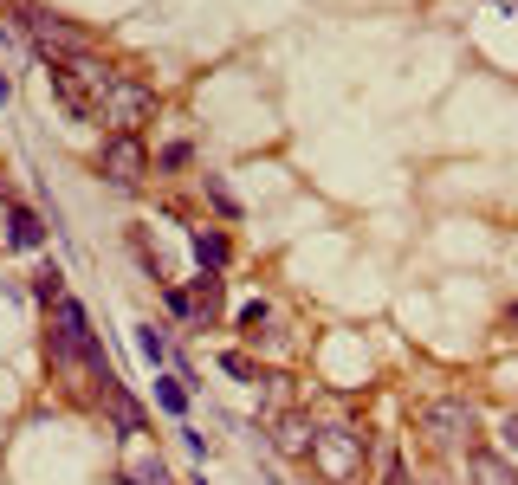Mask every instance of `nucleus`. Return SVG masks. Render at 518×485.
<instances>
[{"instance_id": "nucleus-22", "label": "nucleus", "mask_w": 518, "mask_h": 485, "mask_svg": "<svg viewBox=\"0 0 518 485\" xmlns=\"http://www.w3.org/2000/svg\"><path fill=\"white\" fill-rule=\"evenodd\" d=\"M499 440H506V460H518V414H506V434Z\"/></svg>"}, {"instance_id": "nucleus-23", "label": "nucleus", "mask_w": 518, "mask_h": 485, "mask_svg": "<svg viewBox=\"0 0 518 485\" xmlns=\"http://www.w3.org/2000/svg\"><path fill=\"white\" fill-rule=\"evenodd\" d=\"M383 485H415V473H402V466H389V479Z\"/></svg>"}, {"instance_id": "nucleus-8", "label": "nucleus", "mask_w": 518, "mask_h": 485, "mask_svg": "<svg viewBox=\"0 0 518 485\" xmlns=\"http://www.w3.org/2000/svg\"><path fill=\"white\" fill-rule=\"evenodd\" d=\"M7 246L13 253H39V246H46V214L26 207L20 194H7Z\"/></svg>"}, {"instance_id": "nucleus-25", "label": "nucleus", "mask_w": 518, "mask_h": 485, "mask_svg": "<svg viewBox=\"0 0 518 485\" xmlns=\"http://www.w3.org/2000/svg\"><path fill=\"white\" fill-rule=\"evenodd\" d=\"M7 97H13V78H7V72H0V104H7Z\"/></svg>"}, {"instance_id": "nucleus-4", "label": "nucleus", "mask_w": 518, "mask_h": 485, "mask_svg": "<svg viewBox=\"0 0 518 485\" xmlns=\"http://www.w3.org/2000/svg\"><path fill=\"white\" fill-rule=\"evenodd\" d=\"M363 453H370V434H357V427H318L311 466H318L331 485H350V479L363 473Z\"/></svg>"}, {"instance_id": "nucleus-16", "label": "nucleus", "mask_w": 518, "mask_h": 485, "mask_svg": "<svg viewBox=\"0 0 518 485\" xmlns=\"http://www.w3.org/2000/svg\"><path fill=\"white\" fill-rule=\"evenodd\" d=\"M124 485H169V473H162V460H130Z\"/></svg>"}, {"instance_id": "nucleus-19", "label": "nucleus", "mask_w": 518, "mask_h": 485, "mask_svg": "<svg viewBox=\"0 0 518 485\" xmlns=\"http://www.w3.org/2000/svg\"><path fill=\"white\" fill-rule=\"evenodd\" d=\"M59 279H65V272H59V266H46V272H39V279H33V298H39V304H52V298H59V291H65Z\"/></svg>"}, {"instance_id": "nucleus-20", "label": "nucleus", "mask_w": 518, "mask_h": 485, "mask_svg": "<svg viewBox=\"0 0 518 485\" xmlns=\"http://www.w3.org/2000/svg\"><path fill=\"white\" fill-rule=\"evenodd\" d=\"M162 298H169V311L182 317L188 330H195V304H188V291H182V285H162Z\"/></svg>"}, {"instance_id": "nucleus-14", "label": "nucleus", "mask_w": 518, "mask_h": 485, "mask_svg": "<svg viewBox=\"0 0 518 485\" xmlns=\"http://www.w3.org/2000/svg\"><path fill=\"white\" fill-rule=\"evenodd\" d=\"M156 408H162V414H175V421H182V414H188V388L175 382V376H156Z\"/></svg>"}, {"instance_id": "nucleus-1", "label": "nucleus", "mask_w": 518, "mask_h": 485, "mask_svg": "<svg viewBox=\"0 0 518 485\" xmlns=\"http://www.w3.org/2000/svg\"><path fill=\"white\" fill-rule=\"evenodd\" d=\"M52 311V324H46V363L59 369V376H91V382H117V369L104 363V343H98V330H91V317H85V304L72 298V291H59V298L46 304Z\"/></svg>"}, {"instance_id": "nucleus-11", "label": "nucleus", "mask_w": 518, "mask_h": 485, "mask_svg": "<svg viewBox=\"0 0 518 485\" xmlns=\"http://www.w3.org/2000/svg\"><path fill=\"white\" fill-rule=\"evenodd\" d=\"M467 485H518V473L499 453H467Z\"/></svg>"}, {"instance_id": "nucleus-9", "label": "nucleus", "mask_w": 518, "mask_h": 485, "mask_svg": "<svg viewBox=\"0 0 518 485\" xmlns=\"http://www.w3.org/2000/svg\"><path fill=\"white\" fill-rule=\"evenodd\" d=\"M272 447H279L285 460H305V466H311V447H318V421H311V414H279V421H272Z\"/></svg>"}, {"instance_id": "nucleus-18", "label": "nucleus", "mask_w": 518, "mask_h": 485, "mask_svg": "<svg viewBox=\"0 0 518 485\" xmlns=\"http://www.w3.org/2000/svg\"><path fill=\"white\" fill-rule=\"evenodd\" d=\"M208 201H214V207H221V214H227V220H234V214H240V201H234V188H227V182H221V175H208Z\"/></svg>"}, {"instance_id": "nucleus-17", "label": "nucleus", "mask_w": 518, "mask_h": 485, "mask_svg": "<svg viewBox=\"0 0 518 485\" xmlns=\"http://www.w3.org/2000/svg\"><path fill=\"white\" fill-rule=\"evenodd\" d=\"M221 369H227L234 382H259V369H253V356H247V350H227V356H221Z\"/></svg>"}, {"instance_id": "nucleus-2", "label": "nucleus", "mask_w": 518, "mask_h": 485, "mask_svg": "<svg viewBox=\"0 0 518 485\" xmlns=\"http://www.w3.org/2000/svg\"><path fill=\"white\" fill-rule=\"evenodd\" d=\"M46 85H52V97H59L65 117H78V123H104V97H111L117 72L98 59V52H91V59H72V65H46Z\"/></svg>"}, {"instance_id": "nucleus-13", "label": "nucleus", "mask_w": 518, "mask_h": 485, "mask_svg": "<svg viewBox=\"0 0 518 485\" xmlns=\"http://www.w3.org/2000/svg\"><path fill=\"white\" fill-rule=\"evenodd\" d=\"M136 350H143V363H175V350H169V337H162L156 324H136Z\"/></svg>"}, {"instance_id": "nucleus-26", "label": "nucleus", "mask_w": 518, "mask_h": 485, "mask_svg": "<svg viewBox=\"0 0 518 485\" xmlns=\"http://www.w3.org/2000/svg\"><path fill=\"white\" fill-rule=\"evenodd\" d=\"M188 485H208V479H188Z\"/></svg>"}, {"instance_id": "nucleus-24", "label": "nucleus", "mask_w": 518, "mask_h": 485, "mask_svg": "<svg viewBox=\"0 0 518 485\" xmlns=\"http://www.w3.org/2000/svg\"><path fill=\"white\" fill-rule=\"evenodd\" d=\"M506 337H518V304H512V311H506Z\"/></svg>"}, {"instance_id": "nucleus-10", "label": "nucleus", "mask_w": 518, "mask_h": 485, "mask_svg": "<svg viewBox=\"0 0 518 485\" xmlns=\"http://www.w3.org/2000/svg\"><path fill=\"white\" fill-rule=\"evenodd\" d=\"M188 304H195V330H214V317H221V304H227V279L221 272H201V279L188 285Z\"/></svg>"}, {"instance_id": "nucleus-3", "label": "nucleus", "mask_w": 518, "mask_h": 485, "mask_svg": "<svg viewBox=\"0 0 518 485\" xmlns=\"http://www.w3.org/2000/svg\"><path fill=\"white\" fill-rule=\"evenodd\" d=\"M13 20H20L26 46H33L46 65H72V59H91V52H98L78 26H65L59 13H46V7H13Z\"/></svg>"}, {"instance_id": "nucleus-5", "label": "nucleus", "mask_w": 518, "mask_h": 485, "mask_svg": "<svg viewBox=\"0 0 518 485\" xmlns=\"http://www.w3.org/2000/svg\"><path fill=\"white\" fill-rule=\"evenodd\" d=\"M421 434H428L441 453L473 447V401H460V395H447V401H421Z\"/></svg>"}, {"instance_id": "nucleus-12", "label": "nucleus", "mask_w": 518, "mask_h": 485, "mask_svg": "<svg viewBox=\"0 0 518 485\" xmlns=\"http://www.w3.org/2000/svg\"><path fill=\"white\" fill-rule=\"evenodd\" d=\"M188 246H195L201 272H221L227 266V233L221 227H195V233H188Z\"/></svg>"}, {"instance_id": "nucleus-21", "label": "nucleus", "mask_w": 518, "mask_h": 485, "mask_svg": "<svg viewBox=\"0 0 518 485\" xmlns=\"http://www.w3.org/2000/svg\"><path fill=\"white\" fill-rule=\"evenodd\" d=\"M188 162H195V149H188V143H169V149L156 156V169H188Z\"/></svg>"}, {"instance_id": "nucleus-6", "label": "nucleus", "mask_w": 518, "mask_h": 485, "mask_svg": "<svg viewBox=\"0 0 518 485\" xmlns=\"http://www.w3.org/2000/svg\"><path fill=\"white\" fill-rule=\"evenodd\" d=\"M98 175L111 188H143V175H149V149H143V136H130V130H111L98 143Z\"/></svg>"}, {"instance_id": "nucleus-15", "label": "nucleus", "mask_w": 518, "mask_h": 485, "mask_svg": "<svg viewBox=\"0 0 518 485\" xmlns=\"http://www.w3.org/2000/svg\"><path fill=\"white\" fill-rule=\"evenodd\" d=\"M234 324H240V337H259V330H266V324H272V311H266V298H247V304H240V311H234Z\"/></svg>"}, {"instance_id": "nucleus-7", "label": "nucleus", "mask_w": 518, "mask_h": 485, "mask_svg": "<svg viewBox=\"0 0 518 485\" xmlns=\"http://www.w3.org/2000/svg\"><path fill=\"white\" fill-rule=\"evenodd\" d=\"M149 110H156V85H143V78L117 72L111 97H104V123H111V130H130V136H136V123H149Z\"/></svg>"}]
</instances>
